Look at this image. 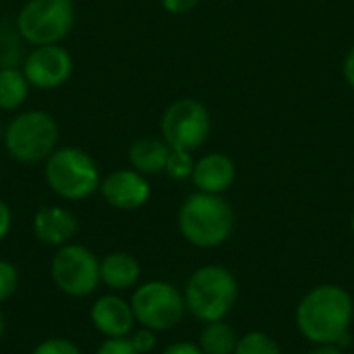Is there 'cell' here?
I'll return each instance as SVG.
<instances>
[{
	"label": "cell",
	"mask_w": 354,
	"mask_h": 354,
	"mask_svg": "<svg viewBox=\"0 0 354 354\" xmlns=\"http://www.w3.org/2000/svg\"><path fill=\"white\" fill-rule=\"evenodd\" d=\"M299 332L319 344H336L351 334L354 301L348 290L336 284H322L309 290L297 307Z\"/></svg>",
	"instance_id": "obj_1"
},
{
	"label": "cell",
	"mask_w": 354,
	"mask_h": 354,
	"mask_svg": "<svg viewBox=\"0 0 354 354\" xmlns=\"http://www.w3.org/2000/svg\"><path fill=\"white\" fill-rule=\"evenodd\" d=\"M234 209L222 195L193 193L178 209V230L183 239L199 249L224 245L234 230Z\"/></svg>",
	"instance_id": "obj_2"
},
{
	"label": "cell",
	"mask_w": 354,
	"mask_h": 354,
	"mask_svg": "<svg viewBox=\"0 0 354 354\" xmlns=\"http://www.w3.org/2000/svg\"><path fill=\"white\" fill-rule=\"evenodd\" d=\"M44 178L54 195L64 201H85L100 191L102 172L91 153L81 147H56L44 162Z\"/></svg>",
	"instance_id": "obj_3"
},
{
	"label": "cell",
	"mask_w": 354,
	"mask_h": 354,
	"mask_svg": "<svg viewBox=\"0 0 354 354\" xmlns=\"http://www.w3.org/2000/svg\"><path fill=\"white\" fill-rule=\"evenodd\" d=\"M183 297L195 319L203 324L220 322L239 301V282L224 266H203L191 274Z\"/></svg>",
	"instance_id": "obj_4"
},
{
	"label": "cell",
	"mask_w": 354,
	"mask_h": 354,
	"mask_svg": "<svg viewBox=\"0 0 354 354\" xmlns=\"http://www.w3.org/2000/svg\"><path fill=\"white\" fill-rule=\"evenodd\" d=\"M60 127L46 110H25L15 114L4 127V149L19 164L46 162L58 147Z\"/></svg>",
	"instance_id": "obj_5"
},
{
	"label": "cell",
	"mask_w": 354,
	"mask_h": 354,
	"mask_svg": "<svg viewBox=\"0 0 354 354\" xmlns=\"http://www.w3.org/2000/svg\"><path fill=\"white\" fill-rule=\"evenodd\" d=\"M75 19L73 0H27L15 17V27L31 48L52 46L62 44L71 35Z\"/></svg>",
	"instance_id": "obj_6"
},
{
	"label": "cell",
	"mask_w": 354,
	"mask_h": 354,
	"mask_svg": "<svg viewBox=\"0 0 354 354\" xmlns=\"http://www.w3.org/2000/svg\"><path fill=\"white\" fill-rule=\"evenodd\" d=\"M162 139L170 149L195 151L205 145L212 131V116L203 102L195 97L174 100L162 114L160 120Z\"/></svg>",
	"instance_id": "obj_7"
},
{
	"label": "cell",
	"mask_w": 354,
	"mask_h": 354,
	"mask_svg": "<svg viewBox=\"0 0 354 354\" xmlns=\"http://www.w3.org/2000/svg\"><path fill=\"white\" fill-rule=\"evenodd\" d=\"M50 274L54 286L73 299H85L93 295L102 284L100 259L91 249L79 243L58 247L50 263Z\"/></svg>",
	"instance_id": "obj_8"
},
{
	"label": "cell",
	"mask_w": 354,
	"mask_h": 354,
	"mask_svg": "<svg viewBox=\"0 0 354 354\" xmlns=\"http://www.w3.org/2000/svg\"><path fill=\"white\" fill-rule=\"evenodd\" d=\"M131 307L137 324L153 332H168L176 328L187 313L183 292L162 280L141 284L131 297Z\"/></svg>",
	"instance_id": "obj_9"
},
{
	"label": "cell",
	"mask_w": 354,
	"mask_h": 354,
	"mask_svg": "<svg viewBox=\"0 0 354 354\" xmlns=\"http://www.w3.org/2000/svg\"><path fill=\"white\" fill-rule=\"evenodd\" d=\"M73 68H75V60L71 52L60 44L31 48L23 56V64H21V71L27 77L29 85L41 91H52L62 87L71 79Z\"/></svg>",
	"instance_id": "obj_10"
},
{
	"label": "cell",
	"mask_w": 354,
	"mask_h": 354,
	"mask_svg": "<svg viewBox=\"0 0 354 354\" xmlns=\"http://www.w3.org/2000/svg\"><path fill=\"white\" fill-rule=\"evenodd\" d=\"M97 193L110 207L120 212H135L149 201L151 185L145 174L133 168H120L102 178Z\"/></svg>",
	"instance_id": "obj_11"
},
{
	"label": "cell",
	"mask_w": 354,
	"mask_h": 354,
	"mask_svg": "<svg viewBox=\"0 0 354 354\" xmlns=\"http://www.w3.org/2000/svg\"><path fill=\"white\" fill-rule=\"evenodd\" d=\"M91 326L104 338H129L137 319L129 301L118 295H102L89 309Z\"/></svg>",
	"instance_id": "obj_12"
},
{
	"label": "cell",
	"mask_w": 354,
	"mask_h": 354,
	"mask_svg": "<svg viewBox=\"0 0 354 354\" xmlns=\"http://www.w3.org/2000/svg\"><path fill=\"white\" fill-rule=\"evenodd\" d=\"M33 236L48 247H64L79 232L77 216L62 205H41L33 214Z\"/></svg>",
	"instance_id": "obj_13"
},
{
	"label": "cell",
	"mask_w": 354,
	"mask_h": 354,
	"mask_svg": "<svg viewBox=\"0 0 354 354\" xmlns=\"http://www.w3.org/2000/svg\"><path fill=\"white\" fill-rule=\"evenodd\" d=\"M191 180L195 189L201 193L222 195L236 180V164L230 156L222 151H209L199 160H195Z\"/></svg>",
	"instance_id": "obj_14"
},
{
	"label": "cell",
	"mask_w": 354,
	"mask_h": 354,
	"mask_svg": "<svg viewBox=\"0 0 354 354\" xmlns=\"http://www.w3.org/2000/svg\"><path fill=\"white\" fill-rule=\"evenodd\" d=\"M170 151V145L162 137H141L129 145L127 158L133 170L145 176H153L164 172Z\"/></svg>",
	"instance_id": "obj_15"
},
{
	"label": "cell",
	"mask_w": 354,
	"mask_h": 354,
	"mask_svg": "<svg viewBox=\"0 0 354 354\" xmlns=\"http://www.w3.org/2000/svg\"><path fill=\"white\" fill-rule=\"evenodd\" d=\"M139 278L141 266L131 253L114 251L100 259V280L110 290H129L139 282Z\"/></svg>",
	"instance_id": "obj_16"
},
{
	"label": "cell",
	"mask_w": 354,
	"mask_h": 354,
	"mask_svg": "<svg viewBox=\"0 0 354 354\" xmlns=\"http://www.w3.org/2000/svg\"><path fill=\"white\" fill-rule=\"evenodd\" d=\"M29 81L17 66L0 68V110L15 112L19 110L29 97Z\"/></svg>",
	"instance_id": "obj_17"
},
{
	"label": "cell",
	"mask_w": 354,
	"mask_h": 354,
	"mask_svg": "<svg viewBox=\"0 0 354 354\" xmlns=\"http://www.w3.org/2000/svg\"><path fill=\"white\" fill-rule=\"evenodd\" d=\"M236 344L239 338L224 319L205 324L199 334V348L203 354H234Z\"/></svg>",
	"instance_id": "obj_18"
},
{
	"label": "cell",
	"mask_w": 354,
	"mask_h": 354,
	"mask_svg": "<svg viewBox=\"0 0 354 354\" xmlns=\"http://www.w3.org/2000/svg\"><path fill=\"white\" fill-rule=\"evenodd\" d=\"M234 354H280V346L266 332H249L239 338Z\"/></svg>",
	"instance_id": "obj_19"
},
{
	"label": "cell",
	"mask_w": 354,
	"mask_h": 354,
	"mask_svg": "<svg viewBox=\"0 0 354 354\" xmlns=\"http://www.w3.org/2000/svg\"><path fill=\"white\" fill-rule=\"evenodd\" d=\"M21 35L17 27H6L0 25V68L4 66H17L19 58L23 56L21 52Z\"/></svg>",
	"instance_id": "obj_20"
},
{
	"label": "cell",
	"mask_w": 354,
	"mask_h": 354,
	"mask_svg": "<svg viewBox=\"0 0 354 354\" xmlns=\"http://www.w3.org/2000/svg\"><path fill=\"white\" fill-rule=\"evenodd\" d=\"M193 168H195V160L191 151H180V149H172L164 168V174L172 180H189L193 176Z\"/></svg>",
	"instance_id": "obj_21"
},
{
	"label": "cell",
	"mask_w": 354,
	"mask_h": 354,
	"mask_svg": "<svg viewBox=\"0 0 354 354\" xmlns=\"http://www.w3.org/2000/svg\"><path fill=\"white\" fill-rule=\"evenodd\" d=\"M17 288H19V272L15 263L0 259V303H6L8 299H12Z\"/></svg>",
	"instance_id": "obj_22"
},
{
	"label": "cell",
	"mask_w": 354,
	"mask_h": 354,
	"mask_svg": "<svg viewBox=\"0 0 354 354\" xmlns=\"http://www.w3.org/2000/svg\"><path fill=\"white\" fill-rule=\"evenodd\" d=\"M31 354H81V348L66 338H48L41 340Z\"/></svg>",
	"instance_id": "obj_23"
},
{
	"label": "cell",
	"mask_w": 354,
	"mask_h": 354,
	"mask_svg": "<svg viewBox=\"0 0 354 354\" xmlns=\"http://www.w3.org/2000/svg\"><path fill=\"white\" fill-rule=\"evenodd\" d=\"M129 340L139 354H147L156 348V332L149 328H141V330L133 332Z\"/></svg>",
	"instance_id": "obj_24"
},
{
	"label": "cell",
	"mask_w": 354,
	"mask_h": 354,
	"mask_svg": "<svg viewBox=\"0 0 354 354\" xmlns=\"http://www.w3.org/2000/svg\"><path fill=\"white\" fill-rule=\"evenodd\" d=\"M95 354H139L129 338H106L100 346Z\"/></svg>",
	"instance_id": "obj_25"
},
{
	"label": "cell",
	"mask_w": 354,
	"mask_h": 354,
	"mask_svg": "<svg viewBox=\"0 0 354 354\" xmlns=\"http://www.w3.org/2000/svg\"><path fill=\"white\" fill-rule=\"evenodd\" d=\"M160 4H162V8H164L168 15L180 17V15L191 12V10L199 4V0H160Z\"/></svg>",
	"instance_id": "obj_26"
},
{
	"label": "cell",
	"mask_w": 354,
	"mask_h": 354,
	"mask_svg": "<svg viewBox=\"0 0 354 354\" xmlns=\"http://www.w3.org/2000/svg\"><path fill=\"white\" fill-rule=\"evenodd\" d=\"M10 228H12V212L8 203L0 199V243L8 236Z\"/></svg>",
	"instance_id": "obj_27"
},
{
	"label": "cell",
	"mask_w": 354,
	"mask_h": 354,
	"mask_svg": "<svg viewBox=\"0 0 354 354\" xmlns=\"http://www.w3.org/2000/svg\"><path fill=\"white\" fill-rule=\"evenodd\" d=\"M162 354H203L199 344H193V342H174L170 344Z\"/></svg>",
	"instance_id": "obj_28"
},
{
	"label": "cell",
	"mask_w": 354,
	"mask_h": 354,
	"mask_svg": "<svg viewBox=\"0 0 354 354\" xmlns=\"http://www.w3.org/2000/svg\"><path fill=\"white\" fill-rule=\"evenodd\" d=\"M342 75H344V81L348 83V87L354 89V46L346 52L344 56V62H342Z\"/></svg>",
	"instance_id": "obj_29"
},
{
	"label": "cell",
	"mask_w": 354,
	"mask_h": 354,
	"mask_svg": "<svg viewBox=\"0 0 354 354\" xmlns=\"http://www.w3.org/2000/svg\"><path fill=\"white\" fill-rule=\"evenodd\" d=\"M309 354H342V348H338L336 344H319Z\"/></svg>",
	"instance_id": "obj_30"
},
{
	"label": "cell",
	"mask_w": 354,
	"mask_h": 354,
	"mask_svg": "<svg viewBox=\"0 0 354 354\" xmlns=\"http://www.w3.org/2000/svg\"><path fill=\"white\" fill-rule=\"evenodd\" d=\"M4 330H6V324H4V315H2V311H0V340H2V336H4Z\"/></svg>",
	"instance_id": "obj_31"
},
{
	"label": "cell",
	"mask_w": 354,
	"mask_h": 354,
	"mask_svg": "<svg viewBox=\"0 0 354 354\" xmlns=\"http://www.w3.org/2000/svg\"><path fill=\"white\" fill-rule=\"evenodd\" d=\"M2 137H4V129H2V124H0V141H2Z\"/></svg>",
	"instance_id": "obj_32"
},
{
	"label": "cell",
	"mask_w": 354,
	"mask_h": 354,
	"mask_svg": "<svg viewBox=\"0 0 354 354\" xmlns=\"http://www.w3.org/2000/svg\"><path fill=\"white\" fill-rule=\"evenodd\" d=\"M351 228H353V232H354V216H353V220H351Z\"/></svg>",
	"instance_id": "obj_33"
}]
</instances>
